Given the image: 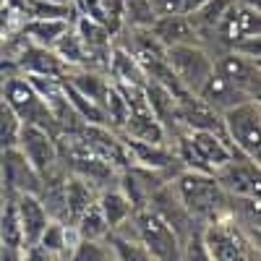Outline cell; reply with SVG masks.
I'll use <instances>...</instances> for the list:
<instances>
[{
	"label": "cell",
	"mask_w": 261,
	"mask_h": 261,
	"mask_svg": "<svg viewBox=\"0 0 261 261\" xmlns=\"http://www.w3.org/2000/svg\"><path fill=\"white\" fill-rule=\"evenodd\" d=\"M172 191L186 206V212L193 217L201 227L212 225L217 220L227 217L230 196L217 183L214 172H196V170H180L175 178L170 180Z\"/></svg>",
	"instance_id": "6da1fadb"
},
{
	"label": "cell",
	"mask_w": 261,
	"mask_h": 261,
	"mask_svg": "<svg viewBox=\"0 0 261 261\" xmlns=\"http://www.w3.org/2000/svg\"><path fill=\"white\" fill-rule=\"evenodd\" d=\"M201 238L212 261H258V243L248 238L230 217L204 225Z\"/></svg>",
	"instance_id": "7a4b0ae2"
},
{
	"label": "cell",
	"mask_w": 261,
	"mask_h": 261,
	"mask_svg": "<svg viewBox=\"0 0 261 261\" xmlns=\"http://www.w3.org/2000/svg\"><path fill=\"white\" fill-rule=\"evenodd\" d=\"M258 123H261L258 99H246L222 113L225 136L238 157H248L258 162Z\"/></svg>",
	"instance_id": "3957f363"
},
{
	"label": "cell",
	"mask_w": 261,
	"mask_h": 261,
	"mask_svg": "<svg viewBox=\"0 0 261 261\" xmlns=\"http://www.w3.org/2000/svg\"><path fill=\"white\" fill-rule=\"evenodd\" d=\"M0 97L8 102V107L16 113V118L21 123H34V125H42L55 134V128H58L55 118L50 115L47 105L42 102V97L37 94V89L24 73H13L0 84Z\"/></svg>",
	"instance_id": "277c9868"
},
{
	"label": "cell",
	"mask_w": 261,
	"mask_h": 261,
	"mask_svg": "<svg viewBox=\"0 0 261 261\" xmlns=\"http://www.w3.org/2000/svg\"><path fill=\"white\" fill-rule=\"evenodd\" d=\"M165 60L175 79L186 86L191 94L201 89V84L214 71V58L199 45V42H183V45L165 47Z\"/></svg>",
	"instance_id": "5b68a950"
},
{
	"label": "cell",
	"mask_w": 261,
	"mask_h": 261,
	"mask_svg": "<svg viewBox=\"0 0 261 261\" xmlns=\"http://www.w3.org/2000/svg\"><path fill=\"white\" fill-rule=\"evenodd\" d=\"M134 225L139 232V241L146 251L154 256V261H180V238L162 217L151 209L141 206L134 212Z\"/></svg>",
	"instance_id": "8992f818"
},
{
	"label": "cell",
	"mask_w": 261,
	"mask_h": 261,
	"mask_svg": "<svg viewBox=\"0 0 261 261\" xmlns=\"http://www.w3.org/2000/svg\"><path fill=\"white\" fill-rule=\"evenodd\" d=\"M16 149L24 154V160L39 172V178L50 175L60 170V149H58V136L53 130L34 125V123H21Z\"/></svg>",
	"instance_id": "52a82bcc"
},
{
	"label": "cell",
	"mask_w": 261,
	"mask_h": 261,
	"mask_svg": "<svg viewBox=\"0 0 261 261\" xmlns=\"http://www.w3.org/2000/svg\"><path fill=\"white\" fill-rule=\"evenodd\" d=\"M0 191L6 196H18V193L39 196L42 191L39 172L24 160V154L16 146L0 151Z\"/></svg>",
	"instance_id": "ba28073f"
},
{
	"label": "cell",
	"mask_w": 261,
	"mask_h": 261,
	"mask_svg": "<svg viewBox=\"0 0 261 261\" xmlns=\"http://www.w3.org/2000/svg\"><path fill=\"white\" fill-rule=\"evenodd\" d=\"M217 183L227 196H246L258 199V162L248 157H232L225 167L214 172Z\"/></svg>",
	"instance_id": "9c48e42d"
},
{
	"label": "cell",
	"mask_w": 261,
	"mask_h": 261,
	"mask_svg": "<svg viewBox=\"0 0 261 261\" xmlns=\"http://www.w3.org/2000/svg\"><path fill=\"white\" fill-rule=\"evenodd\" d=\"M214 71L225 76L230 84H235L238 89H243L248 97L258 99V60H251L230 50L220 58H214Z\"/></svg>",
	"instance_id": "30bf717a"
},
{
	"label": "cell",
	"mask_w": 261,
	"mask_h": 261,
	"mask_svg": "<svg viewBox=\"0 0 261 261\" xmlns=\"http://www.w3.org/2000/svg\"><path fill=\"white\" fill-rule=\"evenodd\" d=\"M186 136H188V141L196 151V157L201 160V165L209 172H217L232 157H238L235 149L227 141V136H222V134H212V130H186Z\"/></svg>",
	"instance_id": "8fae6325"
},
{
	"label": "cell",
	"mask_w": 261,
	"mask_h": 261,
	"mask_svg": "<svg viewBox=\"0 0 261 261\" xmlns=\"http://www.w3.org/2000/svg\"><path fill=\"white\" fill-rule=\"evenodd\" d=\"M16 199V209H18V220H21V235H24V246H34L39 241V235L45 232L47 222L53 220L45 201L37 193H18ZM21 246V248H24Z\"/></svg>",
	"instance_id": "7c38bea8"
},
{
	"label": "cell",
	"mask_w": 261,
	"mask_h": 261,
	"mask_svg": "<svg viewBox=\"0 0 261 261\" xmlns=\"http://www.w3.org/2000/svg\"><path fill=\"white\" fill-rule=\"evenodd\" d=\"M196 97H199L204 105H209L214 113H220V115H222L225 110H230V107L246 102V99H253V97H248L243 89H238L235 84H230L225 76H220L217 71H212V76L201 84V89L196 92Z\"/></svg>",
	"instance_id": "4fadbf2b"
},
{
	"label": "cell",
	"mask_w": 261,
	"mask_h": 261,
	"mask_svg": "<svg viewBox=\"0 0 261 261\" xmlns=\"http://www.w3.org/2000/svg\"><path fill=\"white\" fill-rule=\"evenodd\" d=\"M97 188L89 183V180H84L81 175H76V172H65V178H63V209H65V222L73 225L79 217L89 209L94 201H97Z\"/></svg>",
	"instance_id": "5bb4252c"
},
{
	"label": "cell",
	"mask_w": 261,
	"mask_h": 261,
	"mask_svg": "<svg viewBox=\"0 0 261 261\" xmlns=\"http://www.w3.org/2000/svg\"><path fill=\"white\" fill-rule=\"evenodd\" d=\"M16 65H18L21 73H29V76H50V79H63V73L68 71L53 50L37 47V45H32V42H27V47L21 50Z\"/></svg>",
	"instance_id": "9a60e30c"
},
{
	"label": "cell",
	"mask_w": 261,
	"mask_h": 261,
	"mask_svg": "<svg viewBox=\"0 0 261 261\" xmlns=\"http://www.w3.org/2000/svg\"><path fill=\"white\" fill-rule=\"evenodd\" d=\"M149 32L154 34L165 47L170 45H183V42H196L199 29H196L193 18L186 13H170V16H157L154 24L149 27Z\"/></svg>",
	"instance_id": "2e32d148"
},
{
	"label": "cell",
	"mask_w": 261,
	"mask_h": 261,
	"mask_svg": "<svg viewBox=\"0 0 261 261\" xmlns=\"http://www.w3.org/2000/svg\"><path fill=\"white\" fill-rule=\"evenodd\" d=\"M71 27L73 24L68 18H27L24 27H21V34H24L27 42H32V45L53 50V45Z\"/></svg>",
	"instance_id": "e0dca14e"
},
{
	"label": "cell",
	"mask_w": 261,
	"mask_h": 261,
	"mask_svg": "<svg viewBox=\"0 0 261 261\" xmlns=\"http://www.w3.org/2000/svg\"><path fill=\"white\" fill-rule=\"evenodd\" d=\"M97 204H99V209H102V214H105V220H107V225H110V230H115L118 225H123L125 220H130L134 217V204H130L128 199H125V193L120 191V188H102L99 193H97Z\"/></svg>",
	"instance_id": "ac0fdd59"
},
{
	"label": "cell",
	"mask_w": 261,
	"mask_h": 261,
	"mask_svg": "<svg viewBox=\"0 0 261 261\" xmlns=\"http://www.w3.org/2000/svg\"><path fill=\"white\" fill-rule=\"evenodd\" d=\"M107 248H110L113 258L115 261H154L146 251V246L139 241V235H118V232H110L105 238Z\"/></svg>",
	"instance_id": "d6986e66"
},
{
	"label": "cell",
	"mask_w": 261,
	"mask_h": 261,
	"mask_svg": "<svg viewBox=\"0 0 261 261\" xmlns=\"http://www.w3.org/2000/svg\"><path fill=\"white\" fill-rule=\"evenodd\" d=\"M3 193V191H0ZM0 241L6 248H18L24 246V235H21V220H18V209L16 199L3 193V209H0Z\"/></svg>",
	"instance_id": "ffe728a7"
},
{
	"label": "cell",
	"mask_w": 261,
	"mask_h": 261,
	"mask_svg": "<svg viewBox=\"0 0 261 261\" xmlns=\"http://www.w3.org/2000/svg\"><path fill=\"white\" fill-rule=\"evenodd\" d=\"M65 84H71L79 94L89 97V99L97 102L99 107H102V102H105L107 89H110V81H107L105 76H99L97 71H89V68H76V73H71V79L65 81Z\"/></svg>",
	"instance_id": "44dd1931"
},
{
	"label": "cell",
	"mask_w": 261,
	"mask_h": 261,
	"mask_svg": "<svg viewBox=\"0 0 261 261\" xmlns=\"http://www.w3.org/2000/svg\"><path fill=\"white\" fill-rule=\"evenodd\" d=\"M53 53L60 58V63L65 68H89V58H86V50H84L73 27L53 45Z\"/></svg>",
	"instance_id": "7402d4cb"
},
{
	"label": "cell",
	"mask_w": 261,
	"mask_h": 261,
	"mask_svg": "<svg viewBox=\"0 0 261 261\" xmlns=\"http://www.w3.org/2000/svg\"><path fill=\"white\" fill-rule=\"evenodd\" d=\"M73 227H76L79 241H105V238L110 235V225H107V220H105V214H102L97 201L73 222Z\"/></svg>",
	"instance_id": "603a6c76"
},
{
	"label": "cell",
	"mask_w": 261,
	"mask_h": 261,
	"mask_svg": "<svg viewBox=\"0 0 261 261\" xmlns=\"http://www.w3.org/2000/svg\"><path fill=\"white\" fill-rule=\"evenodd\" d=\"M120 16L130 24V29H149L157 18L151 0H120Z\"/></svg>",
	"instance_id": "cb8c5ba5"
},
{
	"label": "cell",
	"mask_w": 261,
	"mask_h": 261,
	"mask_svg": "<svg viewBox=\"0 0 261 261\" xmlns=\"http://www.w3.org/2000/svg\"><path fill=\"white\" fill-rule=\"evenodd\" d=\"M18 128H21V120L16 118V113L8 107V102L0 97V151L16 146Z\"/></svg>",
	"instance_id": "d4e9b609"
},
{
	"label": "cell",
	"mask_w": 261,
	"mask_h": 261,
	"mask_svg": "<svg viewBox=\"0 0 261 261\" xmlns=\"http://www.w3.org/2000/svg\"><path fill=\"white\" fill-rule=\"evenodd\" d=\"M110 248L105 241H79L65 261H110Z\"/></svg>",
	"instance_id": "484cf974"
},
{
	"label": "cell",
	"mask_w": 261,
	"mask_h": 261,
	"mask_svg": "<svg viewBox=\"0 0 261 261\" xmlns=\"http://www.w3.org/2000/svg\"><path fill=\"white\" fill-rule=\"evenodd\" d=\"M180 261H212L206 246H204V238H201V230L191 232L188 238L180 241Z\"/></svg>",
	"instance_id": "4316f807"
},
{
	"label": "cell",
	"mask_w": 261,
	"mask_h": 261,
	"mask_svg": "<svg viewBox=\"0 0 261 261\" xmlns=\"http://www.w3.org/2000/svg\"><path fill=\"white\" fill-rule=\"evenodd\" d=\"M21 261H65V258H60V256L45 251L39 243H34V246H24V248H21Z\"/></svg>",
	"instance_id": "83f0119b"
},
{
	"label": "cell",
	"mask_w": 261,
	"mask_h": 261,
	"mask_svg": "<svg viewBox=\"0 0 261 261\" xmlns=\"http://www.w3.org/2000/svg\"><path fill=\"white\" fill-rule=\"evenodd\" d=\"M204 3H209V0H183V13L186 16H191V13H196Z\"/></svg>",
	"instance_id": "f1b7e54d"
},
{
	"label": "cell",
	"mask_w": 261,
	"mask_h": 261,
	"mask_svg": "<svg viewBox=\"0 0 261 261\" xmlns=\"http://www.w3.org/2000/svg\"><path fill=\"white\" fill-rule=\"evenodd\" d=\"M0 261H21V251H18V248H3V253H0Z\"/></svg>",
	"instance_id": "f546056e"
},
{
	"label": "cell",
	"mask_w": 261,
	"mask_h": 261,
	"mask_svg": "<svg viewBox=\"0 0 261 261\" xmlns=\"http://www.w3.org/2000/svg\"><path fill=\"white\" fill-rule=\"evenodd\" d=\"M53 3H71V0H53Z\"/></svg>",
	"instance_id": "4dcf8cb0"
},
{
	"label": "cell",
	"mask_w": 261,
	"mask_h": 261,
	"mask_svg": "<svg viewBox=\"0 0 261 261\" xmlns=\"http://www.w3.org/2000/svg\"><path fill=\"white\" fill-rule=\"evenodd\" d=\"M0 209H3V193H0Z\"/></svg>",
	"instance_id": "1f68e13d"
},
{
	"label": "cell",
	"mask_w": 261,
	"mask_h": 261,
	"mask_svg": "<svg viewBox=\"0 0 261 261\" xmlns=\"http://www.w3.org/2000/svg\"><path fill=\"white\" fill-rule=\"evenodd\" d=\"M3 248H6V246H3V241H0V253H3Z\"/></svg>",
	"instance_id": "d6a6232c"
},
{
	"label": "cell",
	"mask_w": 261,
	"mask_h": 261,
	"mask_svg": "<svg viewBox=\"0 0 261 261\" xmlns=\"http://www.w3.org/2000/svg\"><path fill=\"white\" fill-rule=\"evenodd\" d=\"M110 261H115V258H113V256H110Z\"/></svg>",
	"instance_id": "836d02e7"
}]
</instances>
